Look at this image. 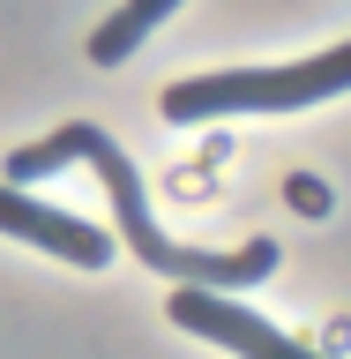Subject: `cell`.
Returning a JSON list of instances; mask_svg holds the SVG:
<instances>
[{"label":"cell","instance_id":"cell-1","mask_svg":"<svg viewBox=\"0 0 351 359\" xmlns=\"http://www.w3.org/2000/svg\"><path fill=\"white\" fill-rule=\"evenodd\" d=\"M90 165H97V180H105V195H112V232H120V247H135V262H150L157 277L247 292V285H262L269 269H277V240H247V247H179V240H165V224L150 217V195H142L135 157L120 150L105 128L90 142Z\"/></svg>","mask_w":351,"mask_h":359},{"label":"cell","instance_id":"cell-2","mask_svg":"<svg viewBox=\"0 0 351 359\" xmlns=\"http://www.w3.org/2000/svg\"><path fill=\"white\" fill-rule=\"evenodd\" d=\"M351 90V38L322 45L307 60L284 67H202V75H179V83L157 90V112L172 128H209V120H232V112H307L322 97H344Z\"/></svg>","mask_w":351,"mask_h":359},{"label":"cell","instance_id":"cell-3","mask_svg":"<svg viewBox=\"0 0 351 359\" xmlns=\"http://www.w3.org/2000/svg\"><path fill=\"white\" fill-rule=\"evenodd\" d=\"M165 314H172V330L202 337V344H224V352H240V359H322L299 337H284L277 322H262L240 292H217V285H172Z\"/></svg>","mask_w":351,"mask_h":359},{"label":"cell","instance_id":"cell-4","mask_svg":"<svg viewBox=\"0 0 351 359\" xmlns=\"http://www.w3.org/2000/svg\"><path fill=\"white\" fill-rule=\"evenodd\" d=\"M0 232L22 240V247H38V255H53V262H75V269H105L120 255V232L75 217V210H53L30 187H8V180H0Z\"/></svg>","mask_w":351,"mask_h":359},{"label":"cell","instance_id":"cell-5","mask_svg":"<svg viewBox=\"0 0 351 359\" xmlns=\"http://www.w3.org/2000/svg\"><path fill=\"white\" fill-rule=\"evenodd\" d=\"M172 8H187V0H120V8H112L97 30H90V45H83L90 67H128V60H135V45L150 38V30L172 15Z\"/></svg>","mask_w":351,"mask_h":359},{"label":"cell","instance_id":"cell-6","mask_svg":"<svg viewBox=\"0 0 351 359\" xmlns=\"http://www.w3.org/2000/svg\"><path fill=\"white\" fill-rule=\"evenodd\" d=\"M90 142H97V120H67V128H53L45 142H30V150H15L0 180H8V187H38V180L67 172V165H83V157H90Z\"/></svg>","mask_w":351,"mask_h":359}]
</instances>
